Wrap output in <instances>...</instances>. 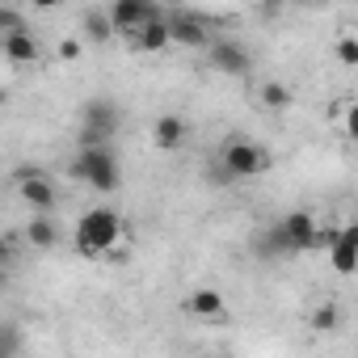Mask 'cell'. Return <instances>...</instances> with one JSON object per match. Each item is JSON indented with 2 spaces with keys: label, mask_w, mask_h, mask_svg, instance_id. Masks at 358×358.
<instances>
[{
  "label": "cell",
  "mask_w": 358,
  "mask_h": 358,
  "mask_svg": "<svg viewBox=\"0 0 358 358\" xmlns=\"http://www.w3.org/2000/svg\"><path fill=\"white\" fill-rule=\"evenodd\" d=\"M72 177L76 182H89L97 194H114L122 186V169H118L114 148H76Z\"/></svg>",
  "instance_id": "obj_1"
},
{
  "label": "cell",
  "mask_w": 358,
  "mask_h": 358,
  "mask_svg": "<svg viewBox=\"0 0 358 358\" xmlns=\"http://www.w3.org/2000/svg\"><path fill=\"white\" fill-rule=\"evenodd\" d=\"M118 236H122V220H118L110 207H93V211H85L80 224H76V253L101 257V253H110V249L118 245Z\"/></svg>",
  "instance_id": "obj_2"
},
{
  "label": "cell",
  "mask_w": 358,
  "mask_h": 358,
  "mask_svg": "<svg viewBox=\"0 0 358 358\" xmlns=\"http://www.w3.org/2000/svg\"><path fill=\"white\" fill-rule=\"evenodd\" d=\"M220 177L224 182H245V177H262L270 173V152L253 139H228L220 152Z\"/></svg>",
  "instance_id": "obj_3"
},
{
  "label": "cell",
  "mask_w": 358,
  "mask_h": 358,
  "mask_svg": "<svg viewBox=\"0 0 358 358\" xmlns=\"http://www.w3.org/2000/svg\"><path fill=\"white\" fill-rule=\"evenodd\" d=\"M114 131H118V110H114V101H110V97H93V101H85L76 143H80V148H110Z\"/></svg>",
  "instance_id": "obj_4"
},
{
  "label": "cell",
  "mask_w": 358,
  "mask_h": 358,
  "mask_svg": "<svg viewBox=\"0 0 358 358\" xmlns=\"http://www.w3.org/2000/svg\"><path fill=\"white\" fill-rule=\"evenodd\" d=\"M106 17H110L114 34H131V38H135L148 22L164 17V9H160V5H148V0H114V5L106 9Z\"/></svg>",
  "instance_id": "obj_5"
},
{
  "label": "cell",
  "mask_w": 358,
  "mask_h": 358,
  "mask_svg": "<svg viewBox=\"0 0 358 358\" xmlns=\"http://www.w3.org/2000/svg\"><path fill=\"white\" fill-rule=\"evenodd\" d=\"M164 26H169V43H177V47H211L207 22H203L199 13H190V9L164 13Z\"/></svg>",
  "instance_id": "obj_6"
},
{
  "label": "cell",
  "mask_w": 358,
  "mask_h": 358,
  "mask_svg": "<svg viewBox=\"0 0 358 358\" xmlns=\"http://www.w3.org/2000/svg\"><path fill=\"white\" fill-rule=\"evenodd\" d=\"M211 64H215L220 72H228V76H249L253 55H249V47H241L236 38H211Z\"/></svg>",
  "instance_id": "obj_7"
},
{
  "label": "cell",
  "mask_w": 358,
  "mask_h": 358,
  "mask_svg": "<svg viewBox=\"0 0 358 358\" xmlns=\"http://www.w3.org/2000/svg\"><path fill=\"white\" fill-rule=\"evenodd\" d=\"M17 190H22V203H26L34 215H55L59 194H55V182H51L47 173H43V177H30V182H22Z\"/></svg>",
  "instance_id": "obj_8"
},
{
  "label": "cell",
  "mask_w": 358,
  "mask_h": 358,
  "mask_svg": "<svg viewBox=\"0 0 358 358\" xmlns=\"http://www.w3.org/2000/svg\"><path fill=\"white\" fill-rule=\"evenodd\" d=\"M0 51H5V59L9 64H17V68H30V64H38V55H43V47H38V38L22 26V30H13L9 38H0Z\"/></svg>",
  "instance_id": "obj_9"
},
{
  "label": "cell",
  "mask_w": 358,
  "mask_h": 358,
  "mask_svg": "<svg viewBox=\"0 0 358 358\" xmlns=\"http://www.w3.org/2000/svg\"><path fill=\"white\" fill-rule=\"evenodd\" d=\"M329 262L337 274H354V266H358V228L354 224L337 228V241L329 245Z\"/></svg>",
  "instance_id": "obj_10"
},
{
  "label": "cell",
  "mask_w": 358,
  "mask_h": 358,
  "mask_svg": "<svg viewBox=\"0 0 358 358\" xmlns=\"http://www.w3.org/2000/svg\"><path fill=\"white\" fill-rule=\"evenodd\" d=\"M190 135V127H186V118L182 114H160L156 122H152V143L160 148V152H173V148H182V139Z\"/></svg>",
  "instance_id": "obj_11"
},
{
  "label": "cell",
  "mask_w": 358,
  "mask_h": 358,
  "mask_svg": "<svg viewBox=\"0 0 358 358\" xmlns=\"http://www.w3.org/2000/svg\"><path fill=\"white\" fill-rule=\"evenodd\" d=\"M182 308H186L190 316H199V320H220V316H224V295H220L215 287H199V291L186 295Z\"/></svg>",
  "instance_id": "obj_12"
},
{
  "label": "cell",
  "mask_w": 358,
  "mask_h": 358,
  "mask_svg": "<svg viewBox=\"0 0 358 358\" xmlns=\"http://www.w3.org/2000/svg\"><path fill=\"white\" fill-rule=\"evenodd\" d=\"M26 241H30L34 249H55V245H59V224H55V215H34V220L26 224Z\"/></svg>",
  "instance_id": "obj_13"
},
{
  "label": "cell",
  "mask_w": 358,
  "mask_h": 358,
  "mask_svg": "<svg viewBox=\"0 0 358 358\" xmlns=\"http://www.w3.org/2000/svg\"><path fill=\"white\" fill-rule=\"evenodd\" d=\"M80 30H85L89 43H110V38H114V26H110L106 9H89V13L80 17Z\"/></svg>",
  "instance_id": "obj_14"
},
{
  "label": "cell",
  "mask_w": 358,
  "mask_h": 358,
  "mask_svg": "<svg viewBox=\"0 0 358 358\" xmlns=\"http://www.w3.org/2000/svg\"><path fill=\"white\" fill-rule=\"evenodd\" d=\"M135 47H139V51H164V47H173V43H169V26H164V17L148 22V26L135 34Z\"/></svg>",
  "instance_id": "obj_15"
},
{
  "label": "cell",
  "mask_w": 358,
  "mask_h": 358,
  "mask_svg": "<svg viewBox=\"0 0 358 358\" xmlns=\"http://www.w3.org/2000/svg\"><path fill=\"white\" fill-rule=\"evenodd\" d=\"M257 97H262V106H266V110H274V114H278V110H291V101H295V93H291L282 80H266Z\"/></svg>",
  "instance_id": "obj_16"
},
{
  "label": "cell",
  "mask_w": 358,
  "mask_h": 358,
  "mask_svg": "<svg viewBox=\"0 0 358 358\" xmlns=\"http://www.w3.org/2000/svg\"><path fill=\"white\" fill-rule=\"evenodd\" d=\"M22 354V329L13 320H0V358H17Z\"/></svg>",
  "instance_id": "obj_17"
},
{
  "label": "cell",
  "mask_w": 358,
  "mask_h": 358,
  "mask_svg": "<svg viewBox=\"0 0 358 358\" xmlns=\"http://www.w3.org/2000/svg\"><path fill=\"white\" fill-rule=\"evenodd\" d=\"M337 324H341V312H337L333 303H320V308L312 312V329H316V333H333Z\"/></svg>",
  "instance_id": "obj_18"
},
{
  "label": "cell",
  "mask_w": 358,
  "mask_h": 358,
  "mask_svg": "<svg viewBox=\"0 0 358 358\" xmlns=\"http://www.w3.org/2000/svg\"><path fill=\"white\" fill-rule=\"evenodd\" d=\"M26 22H22V13L17 9H9V5H0V38H9L13 30H22Z\"/></svg>",
  "instance_id": "obj_19"
},
{
  "label": "cell",
  "mask_w": 358,
  "mask_h": 358,
  "mask_svg": "<svg viewBox=\"0 0 358 358\" xmlns=\"http://www.w3.org/2000/svg\"><path fill=\"white\" fill-rule=\"evenodd\" d=\"M337 59H341L345 68H354V64H358V38H354V34H345V38L337 43Z\"/></svg>",
  "instance_id": "obj_20"
},
{
  "label": "cell",
  "mask_w": 358,
  "mask_h": 358,
  "mask_svg": "<svg viewBox=\"0 0 358 358\" xmlns=\"http://www.w3.org/2000/svg\"><path fill=\"white\" fill-rule=\"evenodd\" d=\"M13 177H17V186H22V182H30V177H43V169H38V164H17Z\"/></svg>",
  "instance_id": "obj_21"
},
{
  "label": "cell",
  "mask_w": 358,
  "mask_h": 358,
  "mask_svg": "<svg viewBox=\"0 0 358 358\" xmlns=\"http://www.w3.org/2000/svg\"><path fill=\"white\" fill-rule=\"evenodd\" d=\"M9 253H13V245H9V236H5V232H0V266L9 262Z\"/></svg>",
  "instance_id": "obj_22"
},
{
  "label": "cell",
  "mask_w": 358,
  "mask_h": 358,
  "mask_svg": "<svg viewBox=\"0 0 358 358\" xmlns=\"http://www.w3.org/2000/svg\"><path fill=\"white\" fill-rule=\"evenodd\" d=\"M76 51H80L76 43H64V47H59V55H64V59H76Z\"/></svg>",
  "instance_id": "obj_23"
},
{
  "label": "cell",
  "mask_w": 358,
  "mask_h": 358,
  "mask_svg": "<svg viewBox=\"0 0 358 358\" xmlns=\"http://www.w3.org/2000/svg\"><path fill=\"white\" fill-rule=\"evenodd\" d=\"M0 106H5V89H0Z\"/></svg>",
  "instance_id": "obj_24"
}]
</instances>
